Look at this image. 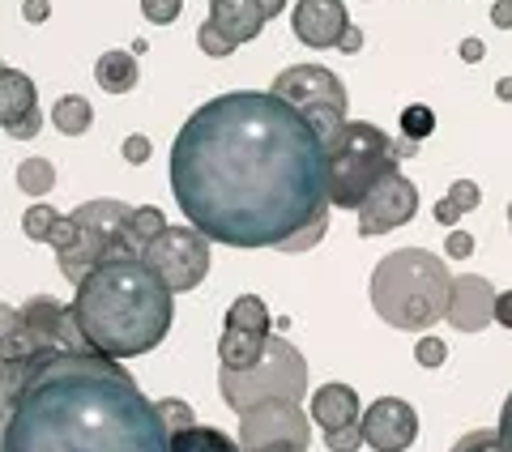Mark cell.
<instances>
[{
	"mask_svg": "<svg viewBox=\"0 0 512 452\" xmlns=\"http://www.w3.org/2000/svg\"><path fill=\"white\" fill-rule=\"evenodd\" d=\"M167 180L188 226L227 248H282L329 214L325 141L274 90L201 103L171 145Z\"/></svg>",
	"mask_w": 512,
	"mask_h": 452,
	"instance_id": "1",
	"label": "cell"
},
{
	"mask_svg": "<svg viewBox=\"0 0 512 452\" xmlns=\"http://www.w3.org/2000/svg\"><path fill=\"white\" fill-rule=\"evenodd\" d=\"M0 452H171V431L120 359L43 346L0 359Z\"/></svg>",
	"mask_w": 512,
	"mask_h": 452,
	"instance_id": "2",
	"label": "cell"
},
{
	"mask_svg": "<svg viewBox=\"0 0 512 452\" xmlns=\"http://www.w3.org/2000/svg\"><path fill=\"white\" fill-rule=\"evenodd\" d=\"M175 316V295L141 256L99 265L77 282L73 320L90 350L107 359H137L167 337Z\"/></svg>",
	"mask_w": 512,
	"mask_h": 452,
	"instance_id": "3",
	"label": "cell"
},
{
	"mask_svg": "<svg viewBox=\"0 0 512 452\" xmlns=\"http://www.w3.org/2000/svg\"><path fill=\"white\" fill-rule=\"evenodd\" d=\"M372 308L389 329L419 333L444 320L448 290H453V273L427 248H402L389 252L372 269Z\"/></svg>",
	"mask_w": 512,
	"mask_h": 452,
	"instance_id": "4",
	"label": "cell"
},
{
	"mask_svg": "<svg viewBox=\"0 0 512 452\" xmlns=\"http://www.w3.org/2000/svg\"><path fill=\"white\" fill-rule=\"evenodd\" d=\"M325 158H329V205L338 209H359L384 175H393L397 163H402L397 141H389L376 124L363 120H346L325 141Z\"/></svg>",
	"mask_w": 512,
	"mask_h": 452,
	"instance_id": "5",
	"label": "cell"
},
{
	"mask_svg": "<svg viewBox=\"0 0 512 452\" xmlns=\"http://www.w3.org/2000/svg\"><path fill=\"white\" fill-rule=\"evenodd\" d=\"M133 205L124 201H86L73 209V222H77V239L64 252H56L60 273L69 278L73 286L94 273L99 265L111 261H124V256H141V248L133 244Z\"/></svg>",
	"mask_w": 512,
	"mask_h": 452,
	"instance_id": "6",
	"label": "cell"
},
{
	"mask_svg": "<svg viewBox=\"0 0 512 452\" xmlns=\"http://www.w3.org/2000/svg\"><path fill=\"white\" fill-rule=\"evenodd\" d=\"M218 393L235 414H248L269 401H303L308 397V359L286 342V337H269L261 363L248 371H218Z\"/></svg>",
	"mask_w": 512,
	"mask_h": 452,
	"instance_id": "7",
	"label": "cell"
},
{
	"mask_svg": "<svg viewBox=\"0 0 512 452\" xmlns=\"http://www.w3.org/2000/svg\"><path fill=\"white\" fill-rule=\"evenodd\" d=\"M141 261L158 273V282H163L171 295H184V290L205 282L214 256H210V239H205L197 226H163V231L141 248Z\"/></svg>",
	"mask_w": 512,
	"mask_h": 452,
	"instance_id": "8",
	"label": "cell"
},
{
	"mask_svg": "<svg viewBox=\"0 0 512 452\" xmlns=\"http://www.w3.org/2000/svg\"><path fill=\"white\" fill-rule=\"evenodd\" d=\"M308 414L299 401H269L239 414V448L244 452H308Z\"/></svg>",
	"mask_w": 512,
	"mask_h": 452,
	"instance_id": "9",
	"label": "cell"
},
{
	"mask_svg": "<svg viewBox=\"0 0 512 452\" xmlns=\"http://www.w3.org/2000/svg\"><path fill=\"white\" fill-rule=\"evenodd\" d=\"M269 346V308L256 295H239L227 320H222V337H218V359L231 371H248L261 363V354Z\"/></svg>",
	"mask_w": 512,
	"mask_h": 452,
	"instance_id": "10",
	"label": "cell"
},
{
	"mask_svg": "<svg viewBox=\"0 0 512 452\" xmlns=\"http://www.w3.org/2000/svg\"><path fill=\"white\" fill-rule=\"evenodd\" d=\"M414 214H419V188H414L402 171H393V175H384L372 188V197L359 205V235L363 239L389 235L397 226H406Z\"/></svg>",
	"mask_w": 512,
	"mask_h": 452,
	"instance_id": "11",
	"label": "cell"
},
{
	"mask_svg": "<svg viewBox=\"0 0 512 452\" xmlns=\"http://www.w3.org/2000/svg\"><path fill=\"white\" fill-rule=\"evenodd\" d=\"M282 103H291L295 111H308V107H338L346 111V86L338 82V73H329L325 64H291L274 77V86Z\"/></svg>",
	"mask_w": 512,
	"mask_h": 452,
	"instance_id": "12",
	"label": "cell"
},
{
	"mask_svg": "<svg viewBox=\"0 0 512 452\" xmlns=\"http://www.w3.org/2000/svg\"><path fill=\"white\" fill-rule=\"evenodd\" d=\"M359 427H363V444H372L376 452H406L419 440V414L402 397H380L376 406H367Z\"/></svg>",
	"mask_w": 512,
	"mask_h": 452,
	"instance_id": "13",
	"label": "cell"
},
{
	"mask_svg": "<svg viewBox=\"0 0 512 452\" xmlns=\"http://www.w3.org/2000/svg\"><path fill=\"white\" fill-rule=\"evenodd\" d=\"M0 128L13 141H35L43 128L35 82L22 69H5V64H0Z\"/></svg>",
	"mask_w": 512,
	"mask_h": 452,
	"instance_id": "14",
	"label": "cell"
},
{
	"mask_svg": "<svg viewBox=\"0 0 512 452\" xmlns=\"http://www.w3.org/2000/svg\"><path fill=\"white\" fill-rule=\"evenodd\" d=\"M444 320L453 329H461V333L487 329L495 320V286L483 278V273H461V278H453Z\"/></svg>",
	"mask_w": 512,
	"mask_h": 452,
	"instance_id": "15",
	"label": "cell"
},
{
	"mask_svg": "<svg viewBox=\"0 0 512 452\" xmlns=\"http://www.w3.org/2000/svg\"><path fill=\"white\" fill-rule=\"evenodd\" d=\"M291 30L303 47L312 52H325V47H338L342 35L350 30V13L342 0H299L295 5V18Z\"/></svg>",
	"mask_w": 512,
	"mask_h": 452,
	"instance_id": "16",
	"label": "cell"
},
{
	"mask_svg": "<svg viewBox=\"0 0 512 452\" xmlns=\"http://www.w3.org/2000/svg\"><path fill=\"white\" fill-rule=\"evenodd\" d=\"M363 406H359V393L350 384H320L312 393V423L320 431H346V427H359Z\"/></svg>",
	"mask_w": 512,
	"mask_h": 452,
	"instance_id": "17",
	"label": "cell"
},
{
	"mask_svg": "<svg viewBox=\"0 0 512 452\" xmlns=\"http://www.w3.org/2000/svg\"><path fill=\"white\" fill-rule=\"evenodd\" d=\"M265 9L256 0H210V26L218 35H227L235 47L252 43L265 30Z\"/></svg>",
	"mask_w": 512,
	"mask_h": 452,
	"instance_id": "18",
	"label": "cell"
},
{
	"mask_svg": "<svg viewBox=\"0 0 512 452\" xmlns=\"http://www.w3.org/2000/svg\"><path fill=\"white\" fill-rule=\"evenodd\" d=\"M94 82H99L107 94H128L137 86V56L128 52H103L99 64H94Z\"/></svg>",
	"mask_w": 512,
	"mask_h": 452,
	"instance_id": "19",
	"label": "cell"
},
{
	"mask_svg": "<svg viewBox=\"0 0 512 452\" xmlns=\"http://www.w3.org/2000/svg\"><path fill=\"white\" fill-rule=\"evenodd\" d=\"M171 452H244L239 440H231L227 431L218 427H184V431H171Z\"/></svg>",
	"mask_w": 512,
	"mask_h": 452,
	"instance_id": "20",
	"label": "cell"
},
{
	"mask_svg": "<svg viewBox=\"0 0 512 452\" xmlns=\"http://www.w3.org/2000/svg\"><path fill=\"white\" fill-rule=\"evenodd\" d=\"M478 201H483V192H478L474 180H457L453 188L444 192V201L436 205V222L440 226H453L461 214H470V209H478Z\"/></svg>",
	"mask_w": 512,
	"mask_h": 452,
	"instance_id": "21",
	"label": "cell"
},
{
	"mask_svg": "<svg viewBox=\"0 0 512 452\" xmlns=\"http://www.w3.org/2000/svg\"><path fill=\"white\" fill-rule=\"evenodd\" d=\"M52 124L60 128L64 137H82L86 128L94 124V111H90V103L82 99V94H69V99H60L52 107Z\"/></svg>",
	"mask_w": 512,
	"mask_h": 452,
	"instance_id": "22",
	"label": "cell"
},
{
	"mask_svg": "<svg viewBox=\"0 0 512 452\" xmlns=\"http://www.w3.org/2000/svg\"><path fill=\"white\" fill-rule=\"evenodd\" d=\"M56 184V167L47 158H22L18 163V188L30 192V197H47Z\"/></svg>",
	"mask_w": 512,
	"mask_h": 452,
	"instance_id": "23",
	"label": "cell"
},
{
	"mask_svg": "<svg viewBox=\"0 0 512 452\" xmlns=\"http://www.w3.org/2000/svg\"><path fill=\"white\" fill-rule=\"evenodd\" d=\"M60 218L64 214H56L52 205H43V201H35L22 214V231L35 239V244H52V235H56V226H60Z\"/></svg>",
	"mask_w": 512,
	"mask_h": 452,
	"instance_id": "24",
	"label": "cell"
},
{
	"mask_svg": "<svg viewBox=\"0 0 512 452\" xmlns=\"http://www.w3.org/2000/svg\"><path fill=\"white\" fill-rule=\"evenodd\" d=\"M431 133H436V111L423 107V103H410V107L402 111V137L419 145V141L431 137Z\"/></svg>",
	"mask_w": 512,
	"mask_h": 452,
	"instance_id": "25",
	"label": "cell"
},
{
	"mask_svg": "<svg viewBox=\"0 0 512 452\" xmlns=\"http://www.w3.org/2000/svg\"><path fill=\"white\" fill-rule=\"evenodd\" d=\"M163 226H167V218H163V209H158V205L137 209V214H133V244H137V248H146L150 239L163 231Z\"/></svg>",
	"mask_w": 512,
	"mask_h": 452,
	"instance_id": "26",
	"label": "cell"
},
{
	"mask_svg": "<svg viewBox=\"0 0 512 452\" xmlns=\"http://www.w3.org/2000/svg\"><path fill=\"white\" fill-rule=\"evenodd\" d=\"M448 452H504V448H500V431H495V427H478V431L461 435V440Z\"/></svg>",
	"mask_w": 512,
	"mask_h": 452,
	"instance_id": "27",
	"label": "cell"
},
{
	"mask_svg": "<svg viewBox=\"0 0 512 452\" xmlns=\"http://www.w3.org/2000/svg\"><path fill=\"white\" fill-rule=\"evenodd\" d=\"M184 0H141V13H146V22L154 26H171L175 18H180Z\"/></svg>",
	"mask_w": 512,
	"mask_h": 452,
	"instance_id": "28",
	"label": "cell"
},
{
	"mask_svg": "<svg viewBox=\"0 0 512 452\" xmlns=\"http://www.w3.org/2000/svg\"><path fill=\"white\" fill-rule=\"evenodd\" d=\"M197 47H201L205 56H214V60H222V56H231V52H235V43H231L227 35H218V30H214L210 22H205V26L197 30Z\"/></svg>",
	"mask_w": 512,
	"mask_h": 452,
	"instance_id": "29",
	"label": "cell"
},
{
	"mask_svg": "<svg viewBox=\"0 0 512 452\" xmlns=\"http://www.w3.org/2000/svg\"><path fill=\"white\" fill-rule=\"evenodd\" d=\"M158 414H163L167 431H184V427H192V423H197V418H192V410L184 406V401H175V397L158 401Z\"/></svg>",
	"mask_w": 512,
	"mask_h": 452,
	"instance_id": "30",
	"label": "cell"
},
{
	"mask_svg": "<svg viewBox=\"0 0 512 452\" xmlns=\"http://www.w3.org/2000/svg\"><path fill=\"white\" fill-rule=\"evenodd\" d=\"M414 359H419L423 367H444V359H448V346L440 342V337H419V346H414Z\"/></svg>",
	"mask_w": 512,
	"mask_h": 452,
	"instance_id": "31",
	"label": "cell"
},
{
	"mask_svg": "<svg viewBox=\"0 0 512 452\" xmlns=\"http://www.w3.org/2000/svg\"><path fill=\"white\" fill-rule=\"evenodd\" d=\"M320 239H325V218H320V222H312L308 231H299L295 239H286V244H282L278 252H303V248H316Z\"/></svg>",
	"mask_w": 512,
	"mask_h": 452,
	"instance_id": "32",
	"label": "cell"
},
{
	"mask_svg": "<svg viewBox=\"0 0 512 452\" xmlns=\"http://www.w3.org/2000/svg\"><path fill=\"white\" fill-rule=\"evenodd\" d=\"M329 452H355L363 444V427H346V431H325Z\"/></svg>",
	"mask_w": 512,
	"mask_h": 452,
	"instance_id": "33",
	"label": "cell"
},
{
	"mask_svg": "<svg viewBox=\"0 0 512 452\" xmlns=\"http://www.w3.org/2000/svg\"><path fill=\"white\" fill-rule=\"evenodd\" d=\"M444 252H448V256H453V261H466V256L474 252V239H470L466 231H453V235H448V239H444Z\"/></svg>",
	"mask_w": 512,
	"mask_h": 452,
	"instance_id": "34",
	"label": "cell"
},
{
	"mask_svg": "<svg viewBox=\"0 0 512 452\" xmlns=\"http://www.w3.org/2000/svg\"><path fill=\"white\" fill-rule=\"evenodd\" d=\"M124 158H128L133 167L146 163V158H150V137H128V141H124Z\"/></svg>",
	"mask_w": 512,
	"mask_h": 452,
	"instance_id": "35",
	"label": "cell"
},
{
	"mask_svg": "<svg viewBox=\"0 0 512 452\" xmlns=\"http://www.w3.org/2000/svg\"><path fill=\"white\" fill-rule=\"evenodd\" d=\"M500 448L504 452H512V393H508V401H504V410H500Z\"/></svg>",
	"mask_w": 512,
	"mask_h": 452,
	"instance_id": "36",
	"label": "cell"
},
{
	"mask_svg": "<svg viewBox=\"0 0 512 452\" xmlns=\"http://www.w3.org/2000/svg\"><path fill=\"white\" fill-rule=\"evenodd\" d=\"M22 13H26V22H30V26H39V22H47V13H52V5H47V0H26Z\"/></svg>",
	"mask_w": 512,
	"mask_h": 452,
	"instance_id": "37",
	"label": "cell"
},
{
	"mask_svg": "<svg viewBox=\"0 0 512 452\" xmlns=\"http://www.w3.org/2000/svg\"><path fill=\"white\" fill-rule=\"evenodd\" d=\"M491 22L500 30H512V0H495V5H491Z\"/></svg>",
	"mask_w": 512,
	"mask_h": 452,
	"instance_id": "38",
	"label": "cell"
},
{
	"mask_svg": "<svg viewBox=\"0 0 512 452\" xmlns=\"http://www.w3.org/2000/svg\"><path fill=\"white\" fill-rule=\"evenodd\" d=\"M495 320H500L504 329H512V290H504V295H495Z\"/></svg>",
	"mask_w": 512,
	"mask_h": 452,
	"instance_id": "39",
	"label": "cell"
},
{
	"mask_svg": "<svg viewBox=\"0 0 512 452\" xmlns=\"http://www.w3.org/2000/svg\"><path fill=\"white\" fill-rule=\"evenodd\" d=\"M487 56V47L478 43V39H461V60H470V64H478Z\"/></svg>",
	"mask_w": 512,
	"mask_h": 452,
	"instance_id": "40",
	"label": "cell"
},
{
	"mask_svg": "<svg viewBox=\"0 0 512 452\" xmlns=\"http://www.w3.org/2000/svg\"><path fill=\"white\" fill-rule=\"evenodd\" d=\"M13 325H18V308H9V303H0V337H5Z\"/></svg>",
	"mask_w": 512,
	"mask_h": 452,
	"instance_id": "41",
	"label": "cell"
},
{
	"mask_svg": "<svg viewBox=\"0 0 512 452\" xmlns=\"http://www.w3.org/2000/svg\"><path fill=\"white\" fill-rule=\"evenodd\" d=\"M338 47H342V52H359V47H363V35H359L355 26H350L346 35H342V43H338Z\"/></svg>",
	"mask_w": 512,
	"mask_h": 452,
	"instance_id": "42",
	"label": "cell"
},
{
	"mask_svg": "<svg viewBox=\"0 0 512 452\" xmlns=\"http://www.w3.org/2000/svg\"><path fill=\"white\" fill-rule=\"evenodd\" d=\"M256 5L265 9V18H278V13L286 9V0H256Z\"/></svg>",
	"mask_w": 512,
	"mask_h": 452,
	"instance_id": "43",
	"label": "cell"
},
{
	"mask_svg": "<svg viewBox=\"0 0 512 452\" xmlns=\"http://www.w3.org/2000/svg\"><path fill=\"white\" fill-rule=\"evenodd\" d=\"M495 94H500V99H504V103H512V77H504V82H500V86H495Z\"/></svg>",
	"mask_w": 512,
	"mask_h": 452,
	"instance_id": "44",
	"label": "cell"
},
{
	"mask_svg": "<svg viewBox=\"0 0 512 452\" xmlns=\"http://www.w3.org/2000/svg\"><path fill=\"white\" fill-rule=\"evenodd\" d=\"M508 231H512V205H508Z\"/></svg>",
	"mask_w": 512,
	"mask_h": 452,
	"instance_id": "45",
	"label": "cell"
}]
</instances>
